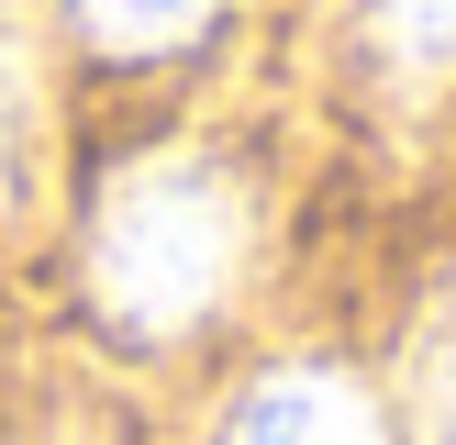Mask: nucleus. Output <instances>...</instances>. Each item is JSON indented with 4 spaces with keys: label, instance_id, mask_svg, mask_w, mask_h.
Instances as JSON below:
<instances>
[{
    "label": "nucleus",
    "instance_id": "obj_2",
    "mask_svg": "<svg viewBox=\"0 0 456 445\" xmlns=\"http://www.w3.org/2000/svg\"><path fill=\"white\" fill-rule=\"evenodd\" d=\"M223 445H390V423L368 412V390L334 368H279L256 378V400L234 412Z\"/></svg>",
    "mask_w": 456,
    "mask_h": 445
},
{
    "label": "nucleus",
    "instance_id": "obj_3",
    "mask_svg": "<svg viewBox=\"0 0 456 445\" xmlns=\"http://www.w3.org/2000/svg\"><path fill=\"white\" fill-rule=\"evenodd\" d=\"M368 56L390 101H435L456 78V0H368Z\"/></svg>",
    "mask_w": 456,
    "mask_h": 445
},
{
    "label": "nucleus",
    "instance_id": "obj_5",
    "mask_svg": "<svg viewBox=\"0 0 456 445\" xmlns=\"http://www.w3.org/2000/svg\"><path fill=\"white\" fill-rule=\"evenodd\" d=\"M212 22V0H78V34L111 44V56H167Z\"/></svg>",
    "mask_w": 456,
    "mask_h": 445
},
{
    "label": "nucleus",
    "instance_id": "obj_1",
    "mask_svg": "<svg viewBox=\"0 0 456 445\" xmlns=\"http://www.w3.org/2000/svg\"><path fill=\"white\" fill-rule=\"evenodd\" d=\"M89 279L123 334H190L245 279V190L200 156H145L101 190Z\"/></svg>",
    "mask_w": 456,
    "mask_h": 445
},
{
    "label": "nucleus",
    "instance_id": "obj_4",
    "mask_svg": "<svg viewBox=\"0 0 456 445\" xmlns=\"http://www.w3.org/2000/svg\"><path fill=\"white\" fill-rule=\"evenodd\" d=\"M401 445H456V279H435L401 368Z\"/></svg>",
    "mask_w": 456,
    "mask_h": 445
},
{
    "label": "nucleus",
    "instance_id": "obj_6",
    "mask_svg": "<svg viewBox=\"0 0 456 445\" xmlns=\"http://www.w3.org/2000/svg\"><path fill=\"white\" fill-rule=\"evenodd\" d=\"M22 134H34V67H22V22H12V0H0V200H12V178H22Z\"/></svg>",
    "mask_w": 456,
    "mask_h": 445
}]
</instances>
